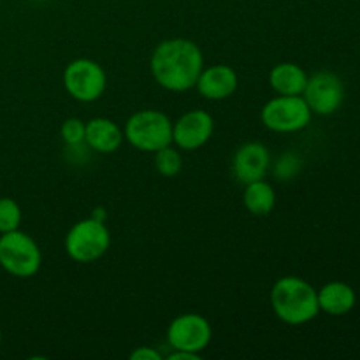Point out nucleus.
Instances as JSON below:
<instances>
[{
	"label": "nucleus",
	"mask_w": 360,
	"mask_h": 360,
	"mask_svg": "<svg viewBox=\"0 0 360 360\" xmlns=\"http://www.w3.org/2000/svg\"><path fill=\"white\" fill-rule=\"evenodd\" d=\"M239 76L234 67L227 63H214V65L204 67L197 79L195 88L207 101H225L238 91Z\"/></svg>",
	"instance_id": "12"
},
{
	"label": "nucleus",
	"mask_w": 360,
	"mask_h": 360,
	"mask_svg": "<svg viewBox=\"0 0 360 360\" xmlns=\"http://www.w3.org/2000/svg\"><path fill=\"white\" fill-rule=\"evenodd\" d=\"M94 218H97V220H104L105 221V210L104 207H97V210L94 211V214H91Z\"/></svg>",
	"instance_id": "23"
},
{
	"label": "nucleus",
	"mask_w": 360,
	"mask_h": 360,
	"mask_svg": "<svg viewBox=\"0 0 360 360\" xmlns=\"http://www.w3.org/2000/svg\"><path fill=\"white\" fill-rule=\"evenodd\" d=\"M123 136L136 150L155 153L172 144V120L158 109H141L125 122Z\"/></svg>",
	"instance_id": "3"
},
{
	"label": "nucleus",
	"mask_w": 360,
	"mask_h": 360,
	"mask_svg": "<svg viewBox=\"0 0 360 360\" xmlns=\"http://www.w3.org/2000/svg\"><path fill=\"white\" fill-rule=\"evenodd\" d=\"M155 169L158 171V174H162L164 178H174L181 172L183 169V157L181 150H178L176 146L169 144V146L162 148V150L155 151Z\"/></svg>",
	"instance_id": "17"
},
{
	"label": "nucleus",
	"mask_w": 360,
	"mask_h": 360,
	"mask_svg": "<svg viewBox=\"0 0 360 360\" xmlns=\"http://www.w3.org/2000/svg\"><path fill=\"white\" fill-rule=\"evenodd\" d=\"M130 360H162V354L151 347H139L130 354Z\"/></svg>",
	"instance_id": "21"
},
{
	"label": "nucleus",
	"mask_w": 360,
	"mask_h": 360,
	"mask_svg": "<svg viewBox=\"0 0 360 360\" xmlns=\"http://www.w3.org/2000/svg\"><path fill=\"white\" fill-rule=\"evenodd\" d=\"M243 204L255 217H266L276 207V190L266 179H257L245 185Z\"/></svg>",
	"instance_id": "16"
},
{
	"label": "nucleus",
	"mask_w": 360,
	"mask_h": 360,
	"mask_svg": "<svg viewBox=\"0 0 360 360\" xmlns=\"http://www.w3.org/2000/svg\"><path fill=\"white\" fill-rule=\"evenodd\" d=\"M63 246L69 259L74 262H97L111 246V232L104 220H97L94 217L83 218L67 231Z\"/></svg>",
	"instance_id": "4"
},
{
	"label": "nucleus",
	"mask_w": 360,
	"mask_h": 360,
	"mask_svg": "<svg viewBox=\"0 0 360 360\" xmlns=\"http://www.w3.org/2000/svg\"><path fill=\"white\" fill-rule=\"evenodd\" d=\"M271 308L280 322L304 326L320 313L316 288L299 276H281L271 288Z\"/></svg>",
	"instance_id": "2"
},
{
	"label": "nucleus",
	"mask_w": 360,
	"mask_h": 360,
	"mask_svg": "<svg viewBox=\"0 0 360 360\" xmlns=\"http://www.w3.org/2000/svg\"><path fill=\"white\" fill-rule=\"evenodd\" d=\"M308 77L299 63L281 62L271 69L269 84L276 95H302Z\"/></svg>",
	"instance_id": "15"
},
{
	"label": "nucleus",
	"mask_w": 360,
	"mask_h": 360,
	"mask_svg": "<svg viewBox=\"0 0 360 360\" xmlns=\"http://www.w3.org/2000/svg\"><path fill=\"white\" fill-rule=\"evenodd\" d=\"M21 218L20 204L11 197H0V234L20 229Z\"/></svg>",
	"instance_id": "18"
},
{
	"label": "nucleus",
	"mask_w": 360,
	"mask_h": 360,
	"mask_svg": "<svg viewBox=\"0 0 360 360\" xmlns=\"http://www.w3.org/2000/svg\"><path fill=\"white\" fill-rule=\"evenodd\" d=\"M0 343H2V330H0Z\"/></svg>",
	"instance_id": "24"
},
{
	"label": "nucleus",
	"mask_w": 360,
	"mask_h": 360,
	"mask_svg": "<svg viewBox=\"0 0 360 360\" xmlns=\"http://www.w3.org/2000/svg\"><path fill=\"white\" fill-rule=\"evenodd\" d=\"M306 104L309 105L313 115L329 116L341 108L345 98L343 81L334 72H316L308 77L304 91H302Z\"/></svg>",
	"instance_id": "9"
},
{
	"label": "nucleus",
	"mask_w": 360,
	"mask_h": 360,
	"mask_svg": "<svg viewBox=\"0 0 360 360\" xmlns=\"http://www.w3.org/2000/svg\"><path fill=\"white\" fill-rule=\"evenodd\" d=\"M213 340V327L206 316L199 313H183L176 316L167 327V343L172 350L199 354L210 347Z\"/></svg>",
	"instance_id": "8"
},
{
	"label": "nucleus",
	"mask_w": 360,
	"mask_h": 360,
	"mask_svg": "<svg viewBox=\"0 0 360 360\" xmlns=\"http://www.w3.org/2000/svg\"><path fill=\"white\" fill-rule=\"evenodd\" d=\"M63 88L74 101L90 104L98 101L108 88L104 67L91 58H76L63 70Z\"/></svg>",
	"instance_id": "7"
},
{
	"label": "nucleus",
	"mask_w": 360,
	"mask_h": 360,
	"mask_svg": "<svg viewBox=\"0 0 360 360\" xmlns=\"http://www.w3.org/2000/svg\"><path fill=\"white\" fill-rule=\"evenodd\" d=\"M311 109L302 95H276L264 104L260 120L274 134H295L311 123Z\"/></svg>",
	"instance_id": "6"
},
{
	"label": "nucleus",
	"mask_w": 360,
	"mask_h": 360,
	"mask_svg": "<svg viewBox=\"0 0 360 360\" xmlns=\"http://www.w3.org/2000/svg\"><path fill=\"white\" fill-rule=\"evenodd\" d=\"M320 311L333 316H343L355 308L357 295L355 290L345 281H330L316 290Z\"/></svg>",
	"instance_id": "14"
},
{
	"label": "nucleus",
	"mask_w": 360,
	"mask_h": 360,
	"mask_svg": "<svg viewBox=\"0 0 360 360\" xmlns=\"http://www.w3.org/2000/svg\"><path fill=\"white\" fill-rule=\"evenodd\" d=\"M214 134V118L206 109H192L172 122V144L181 151L200 150Z\"/></svg>",
	"instance_id": "10"
},
{
	"label": "nucleus",
	"mask_w": 360,
	"mask_h": 360,
	"mask_svg": "<svg viewBox=\"0 0 360 360\" xmlns=\"http://www.w3.org/2000/svg\"><path fill=\"white\" fill-rule=\"evenodd\" d=\"M42 266V252L27 232L11 231L0 234V267L11 276L32 278Z\"/></svg>",
	"instance_id": "5"
},
{
	"label": "nucleus",
	"mask_w": 360,
	"mask_h": 360,
	"mask_svg": "<svg viewBox=\"0 0 360 360\" xmlns=\"http://www.w3.org/2000/svg\"><path fill=\"white\" fill-rule=\"evenodd\" d=\"M271 167H273V174L276 176V179L288 181V179H294L299 174L302 167V160L297 153L288 151V153L280 155V158L274 164H271Z\"/></svg>",
	"instance_id": "19"
},
{
	"label": "nucleus",
	"mask_w": 360,
	"mask_h": 360,
	"mask_svg": "<svg viewBox=\"0 0 360 360\" xmlns=\"http://www.w3.org/2000/svg\"><path fill=\"white\" fill-rule=\"evenodd\" d=\"M84 132H86V122L79 118H67L60 127V137L70 148L84 144Z\"/></svg>",
	"instance_id": "20"
},
{
	"label": "nucleus",
	"mask_w": 360,
	"mask_h": 360,
	"mask_svg": "<svg viewBox=\"0 0 360 360\" xmlns=\"http://www.w3.org/2000/svg\"><path fill=\"white\" fill-rule=\"evenodd\" d=\"M271 164L273 158L269 148L259 141H250L236 150L232 157V172L241 185H248L257 179L266 178L267 172L271 171Z\"/></svg>",
	"instance_id": "11"
},
{
	"label": "nucleus",
	"mask_w": 360,
	"mask_h": 360,
	"mask_svg": "<svg viewBox=\"0 0 360 360\" xmlns=\"http://www.w3.org/2000/svg\"><path fill=\"white\" fill-rule=\"evenodd\" d=\"M202 69V49L192 39H165L151 53V76L158 86L172 94H185L195 88Z\"/></svg>",
	"instance_id": "1"
},
{
	"label": "nucleus",
	"mask_w": 360,
	"mask_h": 360,
	"mask_svg": "<svg viewBox=\"0 0 360 360\" xmlns=\"http://www.w3.org/2000/svg\"><path fill=\"white\" fill-rule=\"evenodd\" d=\"M169 360H200L202 355L199 354H190V352H181V350H174L171 355L167 357Z\"/></svg>",
	"instance_id": "22"
},
{
	"label": "nucleus",
	"mask_w": 360,
	"mask_h": 360,
	"mask_svg": "<svg viewBox=\"0 0 360 360\" xmlns=\"http://www.w3.org/2000/svg\"><path fill=\"white\" fill-rule=\"evenodd\" d=\"M125 136L123 129L111 118L97 116L86 122V132H84V144L95 153L111 155L122 148Z\"/></svg>",
	"instance_id": "13"
}]
</instances>
